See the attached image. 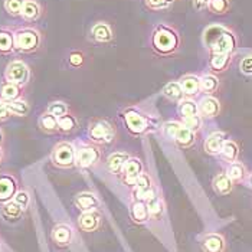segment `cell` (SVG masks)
<instances>
[{
	"instance_id": "6da1fadb",
	"label": "cell",
	"mask_w": 252,
	"mask_h": 252,
	"mask_svg": "<svg viewBox=\"0 0 252 252\" xmlns=\"http://www.w3.org/2000/svg\"><path fill=\"white\" fill-rule=\"evenodd\" d=\"M180 38L175 29L170 26H158L153 33V48L161 55H170L177 51Z\"/></svg>"
},
{
	"instance_id": "7a4b0ae2",
	"label": "cell",
	"mask_w": 252,
	"mask_h": 252,
	"mask_svg": "<svg viewBox=\"0 0 252 252\" xmlns=\"http://www.w3.org/2000/svg\"><path fill=\"white\" fill-rule=\"evenodd\" d=\"M42 43V36L38 29L22 28L15 33V49L23 54H32L38 51Z\"/></svg>"
},
{
	"instance_id": "3957f363",
	"label": "cell",
	"mask_w": 252,
	"mask_h": 252,
	"mask_svg": "<svg viewBox=\"0 0 252 252\" xmlns=\"http://www.w3.org/2000/svg\"><path fill=\"white\" fill-rule=\"evenodd\" d=\"M75 155H77V150L74 149L71 143L61 141L54 147L51 160L54 166H57L59 169H69L75 166Z\"/></svg>"
},
{
	"instance_id": "277c9868",
	"label": "cell",
	"mask_w": 252,
	"mask_h": 252,
	"mask_svg": "<svg viewBox=\"0 0 252 252\" xmlns=\"http://www.w3.org/2000/svg\"><path fill=\"white\" fill-rule=\"evenodd\" d=\"M88 136L95 144H108L114 140L116 131L107 120H94L90 124Z\"/></svg>"
},
{
	"instance_id": "5b68a950",
	"label": "cell",
	"mask_w": 252,
	"mask_h": 252,
	"mask_svg": "<svg viewBox=\"0 0 252 252\" xmlns=\"http://www.w3.org/2000/svg\"><path fill=\"white\" fill-rule=\"evenodd\" d=\"M123 120L126 123L127 130L133 136H140L144 134L150 128V120L146 116H143L136 108H127L123 113Z\"/></svg>"
},
{
	"instance_id": "8992f818",
	"label": "cell",
	"mask_w": 252,
	"mask_h": 252,
	"mask_svg": "<svg viewBox=\"0 0 252 252\" xmlns=\"http://www.w3.org/2000/svg\"><path fill=\"white\" fill-rule=\"evenodd\" d=\"M4 79L23 87L31 79V69L23 61H19V59L12 61L7 63V66L4 69Z\"/></svg>"
},
{
	"instance_id": "52a82bcc",
	"label": "cell",
	"mask_w": 252,
	"mask_h": 252,
	"mask_svg": "<svg viewBox=\"0 0 252 252\" xmlns=\"http://www.w3.org/2000/svg\"><path fill=\"white\" fill-rule=\"evenodd\" d=\"M141 175H143V164L137 157H130L126 161V164H124V167H123V170L120 173L121 182L126 186H134Z\"/></svg>"
},
{
	"instance_id": "ba28073f",
	"label": "cell",
	"mask_w": 252,
	"mask_h": 252,
	"mask_svg": "<svg viewBox=\"0 0 252 252\" xmlns=\"http://www.w3.org/2000/svg\"><path fill=\"white\" fill-rule=\"evenodd\" d=\"M101 158V152L95 146H82L77 150L75 155V166L81 169H88L95 166Z\"/></svg>"
},
{
	"instance_id": "9c48e42d",
	"label": "cell",
	"mask_w": 252,
	"mask_h": 252,
	"mask_svg": "<svg viewBox=\"0 0 252 252\" xmlns=\"http://www.w3.org/2000/svg\"><path fill=\"white\" fill-rule=\"evenodd\" d=\"M19 192V183L18 179L13 175L9 173H1L0 175V205H4Z\"/></svg>"
},
{
	"instance_id": "30bf717a",
	"label": "cell",
	"mask_w": 252,
	"mask_h": 252,
	"mask_svg": "<svg viewBox=\"0 0 252 252\" xmlns=\"http://www.w3.org/2000/svg\"><path fill=\"white\" fill-rule=\"evenodd\" d=\"M52 242L58 248H66L74 241V229L68 223H58L52 229Z\"/></svg>"
},
{
	"instance_id": "8fae6325",
	"label": "cell",
	"mask_w": 252,
	"mask_h": 252,
	"mask_svg": "<svg viewBox=\"0 0 252 252\" xmlns=\"http://www.w3.org/2000/svg\"><path fill=\"white\" fill-rule=\"evenodd\" d=\"M102 216L98 211L82 212L78 218V228L84 232H95L99 229Z\"/></svg>"
},
{
	"instance_id": "7c38bea8",
	"label": "cell",
	"mask_w": 252,
	"mask_h": 252,
	"mask_svg": "<svg viewBox=\"0 0 252 252\" xmlns=\"http://www.w3.org/2000/svg\"><path fill=\"white\" fill-rule=\"evenodd\" d=\"M200 248L203 252H225L226 242L219 233H208L200 241Z\"/></svg>"
},
{
	"instance_id": "4fadbf2b",
	"label": "cell",
	"mask_w": 252,
	"mask_h": 252,
	"mask_svg": "<svg viewBox=\"0 0 252 252\" xmlns=\"http://www.w3.org/2000/svg\"><path fill=\"white\" fill-rule=\"evenodd\" d=\"M130 218L137 225H144L152 219L146 200H133L130 206Z\"/></svg>"
},
{
	"instance_id": "5bb4252c",
	"label": "cell",
	"mask_w": 252,
	"mask_h": 252,
	"mask_svg": "<svg viewBox=\"0 0 252 252\" xmlns=\"http://www.w3.org/2000/svg\"><path fill=\"white\" fill-rule=\"evenodd\" d=\"M155 189L153 186V180L147 173H143L140 176V179L137 180V183L133 186V200H146V197L150 194V192Z\"/></svg>"
},
{
	"instance_id": "9a60e30c",
	"label": "cell",
	"mask_w": 252,
	"mask_h": 252,
	"mask_svg": "<svg viewBox=\"0 0 252 252\" xmlns=\"http://www.w3.org/2000/svg\"><path fill=\"white\" fill-rule=\"evenodd\" d=\"M74 203L81 212H90V211H98L99 208V199L91 192H81L75 196Z\"/></svg>"
},
{
	"instance_id": "2e32d148",
	"label": "cell",
	"mask_w": 252,
	"mask_h": 252,
	"mask_svg": "<svg viewBox=\"0 0 252 252\" xmlns=\"http://www.w3.org/2000/svg\"><path fill=\"white\" fill-rule=\"evenodd\" d=\"M236 40L235 36L229 31H225L219 38L215 40V43L211 46V51L214 54H231L235 49Z\"/></svg>"
},
{
	"instance_id": "e0dca14e",
	"label": "cell",
	"mask_w": 252,
	"mask_h": 252,
	"mask_svg": "<svg viewBox=\"0 0 252 252\" xmlns=\"http://www.w3.org/2000/svg\"><path fill=\"white\" fill-rule=\"evenodd\" d=\"M146 203L149 206L150 211V216L155 220H160L161 216L164 214V202L161 199V196L158 194V192L156 190V188L150 192V194L146 197Z\"/></svg>"
},
{
	"instance_id": "ac0fdd59",
	"label": "cell",
	"mask_w": 252,
	"mask_h": 252,
	"mask_svg": "<svg viewBox=\"0 0 252 252\" xmlns=\"http://www.w3.org/2000/svg\"><path fill=\"white\" fill-rule=\"evenodd\" d=\"M225 141H226V134L225 133H222V131L212 133L211 136L205 140V144H203L205 152L208 155H219L222 147H223V144H225Z\"/></svg>"
},
{
	"instance_id": "d6986e66",
	"label": "cell",
	"mask_w": 252,
	"mask_h": 252,
	"mask_svg": "<svg viewBox=\"0 0 252 252\" xmlns=\"http://www.w3.org/2000/svg\"><path fill=\"white\" fill-rule=\"evenodd\" d=\"M22 97V87L16 85L13 82L4 81L0 85V101L3 102H10L15 99H20Z\"/></svg>"
},
{
	"instance_id": "ffe728a7",
	"label": "cell",
	"mask_w": 252,
	"mask_h": 252,
	"mask_svg": "<svg viewBox=\"0 0 252 252\" xmlns=\"http://www.w3.org/2000/svg\"><path fill=\"white\" fill-rule=\"evenodd\" d=\"M128 158H130V156L127 155V153H124V152H116V153L110 155L108 158H107V169H108V172L111 175H120L123 167H124V164H126V161Z\"/></svg>"
},
{
	"instance_id": "44dd1931",
	"label": "cell",
	"mask_w": 252,
	"mask_h": 252,
	"mask_svg": "<svg viewBox=\"0 0 252 252\" xmlns=\"http://www.w3.org/2000/svg\"><path fill=\"white\" fill-rule=\"evenodd\" d=\"M42 15V7L36 0H25L20 16L28 22H35Z\"/></svg>"
},
{
	"instance_id": "7402d4cb",
	"label": "cell",
	"mask_w": 252,
	"mask_h": 252,
	"mask_svg": "<svg viewBox=\"0 0 252 252\" xmlns=\"http://www.w3.org/2000/svg\"><path fill=\"white\" fill-rule=\"evenodd\" d=\"M212 186H214L216 193L220 194V196H225V194H229L232 192L233 182L226 173H219V175H216L214 177Z\"/></svg>"
},
{
	"instance_id": "603a6c76",
	"label": "cell",
	"mask_w": 252,
	"mask_h": 252,
	"mask_svg": "<svg viewBox=\"0 0 252 252\" xmlns=\"http://www.w3.org/2000/svg\"><path fill=\"white\" fill-rule=\"evenodd\" d=\"M25 214V209L19 206L15 200H10L7 203H4L1 206V216L7 220V222H16Z\"/></svg>"
},
{
	"instance_id": "cb8c5ba5",
	"label": "cell",
	"mask_w": 252,
	"mask_h": 252,
	"mask_svg": "<svg viewBox=\"0 0 252 252\" xmlns=\"http://www.w3.org/2000/svg\"><path fill=\"white\" fill-rule=\"evenodd\" d=\"M15 49V33L9 31L7 28H0V54L9 55Z\"/></svg>"
},
{
	"instance_id": "d4e9b609",
	"label": "cell",
	"mask_w": 252,
	"mask_h": 252,
	"mask_svg": "<svg viewBox=\"0 0 252 252\" xmlns=\"http://www.w3.org/2000/svg\"><path fill=\"white\" fill-rule=\"evenodd\" d=\"M91 35H93L94 40H97V42H110L113 39V29L108 23L98 22L93 26Z\"/></svg>"
},
{
	"instance_id": "484cf974",
	"label": "cell",
	"mask_w": 252,
	"mask_h": 252,
	"mask_svg": "<svg viewBox=\"0 0 252 252\" xmlns=\"http://www.w3.org/2000/svg\"><path fill=\"white\" fill-rule=\"evenodd\" d=\"M199 111H200L202 116L214 118V117L218 116L219 111H220V104H219V101L214 97L203 98V99L200 101Z\"/></svg>"
},
{
	"instance_id": "4316f807",
	"label": "cell",
	"mask_w": 252,
	"mask_h": 252,
	"mask_svg": "<svg viewBox=\"0 0 252 252\" xmlns=\"http://www.w3.org/2000/svg\"><path fill=\"white\" fill-rule=\"evenodd\" d=\"M39 127L45 133H57L58 131V117L52 116L51 113H43L39 117Z\"/></svg>"
},
{
	"instance_id": "83f0119b",
	"label": "cell",
	"mask_w": 252,
	"mask_h": 252,
	"mask_svg": "<svg viewBox=\"0 0 252 252\" xmlns=\"http://www.w3.org/2000/svg\"><path fill=\"white\" fill-rule=\"evenodd\" d=\"M182 90L185 95H194L200 91V79L194 75H186L180 79Z\"/></svg>"
},
{
	"instance_id": "f1b7e54d",
	"label": "cell",
	"mask_w": 252,
	"mask_h": 252,
	"mask_svg": "<svg viewBox=\"0 0 252 252\" xmlns=\"http://www.w3.org/2000/svg\"><path fill=\"white\" fill-rule=\"evenodd\" d=\"M175 140L180 147L189 149V147H192L194 144V131H192L190 128L185 127V126L182 124L180 130H179L177 134H176Z\"/></svg>"
},
{
	"instance_id": "f546056e",
	"label": "cell",
	"mask_w": 252,
	"mask_h": 252,
	"mask_svg": "<svg viewBox=\"0 0 252 252\" xmlns=\"http://www.w3.org/2000/svg\"><path fill=\"white\" fill-rule=\"evenodd\" d=\"M163 95L166 98H169V99H172V101H183V98H185V93H183V90H182V85H180V82H167L166 85H164V88H163Z\"/></svg>"
},
{
	"instance_id": "4dcf8cb0",
	"label": "cell",
	"mask_w": 252,
	"mask_h": 252,
	"mask_svg": "<svg viewBox=\"0 0 252 252\" xmlns=\"http://www.w3.org/2000/svg\"><path fill=\"white\" fill-rule=\"evenodd\" d=\"M78 127V120L72 114H65V116L58 118V131L63 134H69L72 131H75Z\"/></svg>"
},
{
	"instance_id": "1f68e13d",
	"label": "cell",
	"mask_w": 252,
	"mask_h": 252,
	"mask_svg": "<svg viewBox=\"0 0 252 252\" xmlns=\"http://www.w3.org/2000/svg\"><path fill=\"white\" fill-rule=\"evenodd\" d=\"M6 105H7V108H9L12 116L26 117L29 114V111H31L29 104L25 99H22V98L20 99H15V101H10V102H6Z\"/></svg>"
},
{
	"instance_id": "d6a6232c",
	"label": "cell",
	"mask_w": 252,
	"mask_h": 252,
	"mask_svg": "<svg viewBox=\"0 0 252 252\" xmlns=\"http://www.w3.org/2000/svg\"><path fill=\"white\" fill-rule=\"evenodd\" d=\"M177 111H179V116L182 118L199 116V105L192 99H183V101H180Z\"/></svg>"
},
{
	"instance_id": "836d02e7",
	"label": "cell",
	"mask_w": 252,
	"mask_h": 252,
	"mask_svg": "<svg viewBox=\"0 0 252 252\" xmlns=\"http://www.w3.org/2000/svg\"><path fill=\"white\" fill-rule=\"evenodd\" d=\"M226 29H223L222 26H209L205 32H203V43L211 49V46L215 43V40L219 38Z\"/></svg>"
},
{
	"instance_id": "e575fe53",
	"label": "cell",
	"mask_w": 252,
	"mask_h": 252,
	"mask_svg": "<svg viewBox=\"0 0 252 252\" xmlns=\"http://www.w3.org/2000/svg\"><path fill=\"white\" fill-rule=\"evenodd\" d=\"M229 61H231L229 54H214L211 58V68L216 72L225 71L229 65Z\"/></svg>"
},
{
	"instance_id": "d590c367",
	"label": "cell",
	"mask_w": 252,
	"mask_h": 252,
	"mask_svg": "<svg viewBox=\"0 0 252 252\" xmlns=\"http://www.w3.org/2000/svg\"><path fill=\"white\" fill-rule=\"evenodd\" d=\"M220 155H222V157H223L226 161L233 163V161L238 158V155H239L238 144H236V143H233V141L226 140V141H225V144H223V147H222V150H220Z\"/></svg>"
},
{
	"instance_id": "8d00e7d4",
	"label": "cell",
	"mask_w": 252,
	"mask_h": 252,
	"mask_svg": "<svg viewBox=\"0 0 252 252\" xmlns=\"http://www.w3.org/2000/svg\"><path fill=\"white\" fill-rule=\"evenodd\" d=\"M226 175L229 176V179L232 182H241L247 176V170H245L244 164H241L238 161H233V163L229 164V167L226 170Z\"/></svg>"
},
{
	"instance_id": "74e56055",
	"label": "cell",
	"mask_w": 252,
	"mask_h": 252,
	"mask_svg": "<svg viewBox=\"0 0 252 252\" xmlns=\"http://www.w3.org/2000/svg\"><path fill=\"white\" fill-rule=\"evenodd\" d=\"M219 88V81L214 75H205L200 78V91L206 93V94H212Z\"/></svg>"
},
{
	"instance_id": "f35d334b",
	"label": "cell",
	"mask_w": 252,
	"mask_h": 252,
	"mask_svg": "<svg viewBox=\"0 0 252 252\" xmlns=\"http://www.w3.org/2000/svg\"><path fill=\"white\" fill-rule=\"evenodd\" d=\"M48 113H51L52 116L55 117H62L65 116V114H68L69 113V107H68V104L66 102H63V101H54V102H51L49 105H48V110H46Z\"/></svg>"
},
{
	"instance_id": "ab89813d",
	"label": "cell",
	"mask_w": 252,
	"mask_h": 252,
	"mask_svg": "<svg viewBox=\"0 0 252 252\" xmlns=\"http://www.w3.org/2000/svg\"><path fill=\"white\" fill-rule=\"evenodd\" d=\"M25 0H4V9L10 16H20Z\"/></svg>"
},
{
	"instance_id": "60d3db41",
	"label": "cell",
	"mask_w": 252,
	"mask_h": 252,
	"mask_svg": "<svg viewBox=\"0 0 252 252\" xmlns=\"http://www.w3.org/2000/svg\"><path fill=\"white\" fill-rule=\"evenodd\" d=\"M208 6L216 15H223L229 9V0H211Z\"/></svg>"
},
{
	"instance_id": "b9f144b4",
	"label": "cell",
	"mask_w": 252,
	"mask_h": 252,
	"mask_svg": "<svg viewBox=\"0 0 252 252\" xmlns=\"http://www.w3.org/2000/svg\"><path fill=\"white\" fill-rule=\"evenodd\" d=\"M182 124L188 128H190L192 131H197L202 127V118L200 116L189 117V118H182Z\"/></svg>"
},
{
	"instance_id": "7bdbcfd3",
	"label": "cell",
	"mask_w": 252,
	"mask_h": 252,
	"mask_svg": "<svg viewBox=\"0 0 252 252\" xmlns=\"http://www.w3.org/2000/svg\"><path fill=\"white\" fill-rule=\"evenodd\" d=\"M180 127H182V124L177 123V121H169V123H166L164 127H163L164 136L169 137V138H175L177 131L180 130Z\"/></svg>"
},
{
	"instance_id": "ee69618b",
	"label": "cell",
	"mask_w": 252,
	"mask_h": 252,
	"mask_svg": "<svg viewBox=\"0 0 252 252\" xmlns=\"http://www.w3.org/2000/svg\"><path fill=\"white\" fill-rule=\"evenodd\" d=\"M13 200L26 211L28 206H29V203H31V194H29V192H26V190H19L16 193V196L13 197Z\"/></svg>"
},
{
	"instance_id": "f6af8a7d",
	"label": "cell",
	"mask_w": 252,
	"mask_h": 252,
	"mask_svg": "<svg viewBox=\"0 0 252 252\" xmlns=\"http://www.w3.org/2000/svg\"><path fill=\"white\" fill-rule=\"evenodd\" d=\"M239 68L245 75H252V57H247L242 59Z\"/></svg>"
},
{
	"instance_id": "bcb514c9",
	"label": "cell",
	"mask_w": 252,
	"mask_h": 252,
	"mask_svg": "<svg viewBox=\"0 0 252 252\" xmlns=\"http://www.w3.org/2000/svg\"><path fill=\"white\" fill-rule=\"evenodd\" d=\"M69 65H72V66H81L82 63H84V55L81 54V52H72L71 55H69Z\"/></svg>"
},
{
	"instance_id": "7dc6e473",
	"label": "cell",
	"mask_w": 252,
	"mask_h": 252,
	"mask_svg": "<svg viewBox=\"0 0 252 252\" xmlns=\"http://www.w3.org/2000/svg\"><path fill=\"white\" fill-rule=\"evenodd\" d=\"M146 3H147V6L150 9H155V10H160V9L167 7L166 0H146Z\"/></svg>"
},
{
	"instance_id": "c3c4849f",
	"label": "cell",
	"mask_w": 252,
	"mask_h": 252,
	"mask_svg": "<svg viewBox=\"0 0 252 252\" xmlns=\"http://www.w3.org/2000/svg\"><path fill=\"white\" fill-rule=\"evenodd\" d=\"M10 116H12V114H10V111H9V108H7V105H6V102L0 101V121H6Z\"/></svg>"
},
{
	"instance_id": "681fc988",
	"label": "cell",
	"mask_w": 252,
	"mask_h": 252,
	"mask_svg": "<svg viewBox=\"0 0 252 252\" xmlns=\"http://www.w3.org/2000/svg\"><path fill=\"white\" fill-rule=\"evenodd\" d=\"M193 4H194V9L200 10V9L206 7V6L209 4V1H208V0H193Z\"/></svg>"
},
{
	"instance_id": "f907efd6",
	"label": "cell",
	"mask_w": 252,
	"mask_h": 252,
	"mask_svg": "<svg viewBox=\"0 0 252 252\" xmlns=\"http://www.w3.org/2000/svg\"><path fill=\"white\" fill-rule=\"evenodd\" d=\"M3 158H4V152H3V149H1V146H0V163L3 161Z\"/></svg>"
},
{
	"instance_id": "816d5d0a",
	"label": "cell",
	"mask_w": 252,
	"mask_h": 252,
	"mask_svg": "<svg viewBox=\"0 0 252 252\" xmlns=\"http://www.w3.org/2000/svg\"><path fill=\"white\" fill-rule=\"evenodd\" d=\"M3 137H4V134H3V131H1V128H0V146H1V143H3Z\"/></svg>"
},
{
	"instance_id": "f5cc1de1",
	"label": "cell",
	"mask_w": 252,
	"mask_h": 252,
	"mask_svg": "<svg viewBox=\"0 0 252 252\" xmlns=\"http://www.w3.org/2000/svg\"><path fill=\"white\" fill-rule=\"evenodd\" d=\"M172 1H175V0H166V3H167V4H170Z\"/></svg>"
},
{
	"instance_id": "db71d44e",
	"label": "cell",
	"mask_w": 252,
	"mask_h": 252,
	"mask_svg": "<svg viewBox=\"0 0 252 252\" xmlns=\"http://www.w3.org/2000/svg\"><path fill=\"white\" fill-rule=\"evenodd\" d=\"M251 183H252V175H251Z\"/></svg>"
},
{
	"instance_id": "11a10c76",
	"label": "cell",
	"mask_w": 252,
	"mask_h": 252,
	"mask_svg": "<svg viewBox=\"0 0 252 252\" xmlns=\"http://www.w3.org/2000/svg\"><path fill=\"white\" fill-rule=\"evenodd\" d=\"M208 1H211V0H208Z\"/></svg>"
}]
</instances>
